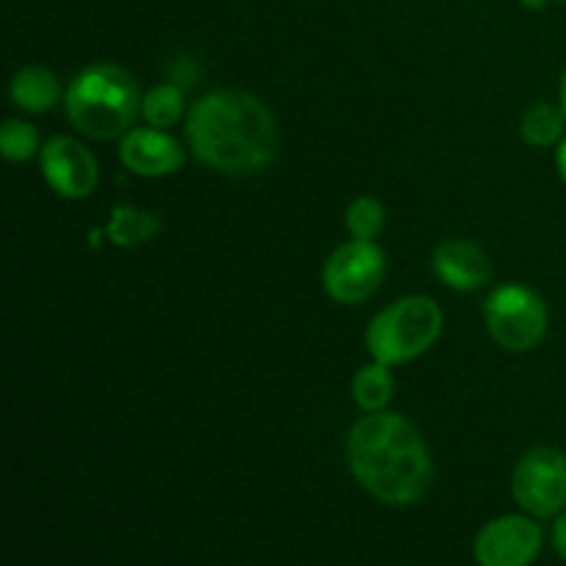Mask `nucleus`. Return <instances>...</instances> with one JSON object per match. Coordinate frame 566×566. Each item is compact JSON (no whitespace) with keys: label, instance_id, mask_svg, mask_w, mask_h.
<instances>
[{"label":"nucleus","instance_id":"nucleus-1","mask_svg":"<svg viewBox=\"0 0 566 566\" xmlns=\"http://www.w3.org/2000/svg\"><path fill=\"white\" fill-rule=\"evenodd\" d=\"M186 138L199 164L232 177L271 166L280 147L269 105L241 88H219L199 97L186 116Z\"/></svg>","mask_w":566,"mask_h":566},{"label":"nucleus","instance_id":"nucleus-2","mask_svg":"<svg viewBox=\"0 0 566 566\" xmlns=\"http://www.w3.org/2000/svg\"><path fill=\"white\" fill-rule=\"evenodd\" d=\"M354 479L387 506H412L434 481V462L420 431L403 415L368 412L348 431Z\"/></svg>","mask_w":566,"mask_h":566},{"label":"nucleus","instance_id":"nucleus-3","mask_svg":"<svg viewBox=\"0 0 566 566\" xmlns=\"http://www.w3.org/2000/svg\"><path fill=\"white\" fill-rule=\"evenodd\" d=\"M64 108L83 136L108 142L133 130L142 97L130 72L116 64H92L70 83Z\"/></svg>","mask_w":566,"mask_h":566},{"label":"nucleus","instance_id":"nucleus-4","mask_svg":"<svg viewBox=\"0 0 566 566\" xmlns=\"http://www.w3.org/2000/svg\"><path fill=\"white\" fill-rule=\"evenodd\" d=\"M442 335V310L429 296H407L392 302L370 321L365 346L376 363L403 365L429 352Z\"/></svg>","mask_w":566,"mask_h":566},{"label":"nucleus","instance_id":"nucleus-5","mask_svg":"<svg viewBox=\"0 0 566 566\" xmlns=\"http://www.w3.org/2000/svg\"><path fill=\"white\" fill-rule=\"evenodd\" d=\"M484 318L497 346L509 352L536 348L545 340L547 324H551L542 296L525 285H503L492 291L486 298Z\"/></svg>","mask_w":566,"mask_h":566},{"label":"nucleus","instance_id":"nucleus-6","mask_svg":"<svg viewBox=\"0 0 566 566\" xmlns=\"http://www.w3.org/2000/svg\"><path fill=\"white\" fill-rule=\"evenodd\" d=\"M512 495L531 517H558L566 509V453L534 448L512 473Z\"/></svg>","mask_w":566,"mask_h":566},{"label":"nucleus","instance_id":"nucleus-7","mask_svg":"<svg viewBox=\"0 0 566 566\" xmlns=\"http://www.w3.org/2000/svg\"><path fill=\"white\" fill-rule=\"evenodd\" d=\"M387 260L376 241H348L324 265V291L337 304H359L379 291Z\"/></svg>","mask_w":566,"mask_h":566},{"label":"nucleus","instance_id":"nucleus-8","mask_svg":"<svg viewBox=\"0 0 566 566\" xmlns=\"http://www.w3.org/2000/svg\"><path fill=\"white\" fill-rule=\"evenodd\" d=\"M545 534L539 523L523 514H506L475 536V562L479 566H531L539 558Z\"/></svg>","mask_w":566,"mask_h":566},{"label":"nucleus","instance_id":"nucleus-9","mask_svg":"<svg viewBox=\"0 0 566 566\" xmlns=\"http://www.w3.org/2000/svg\"><path fill=\"white\" fill-rule=\"evenodd\" d=\"M39 169L48 186L64 199H86L97 188L99 169L94 155L77 138L53 136L39 149Z\"/></svg>","mask_w":566,"mask_h":566},{"label":"nucleus","instance_id":"nucleus-10","mask_svg":"<svg viewBox=\"0 0 566 566\" xmlns=\"http://www.w3.org/2000/svg\"><path fill=\"white\" fill-rule=\"evenodd\" d=\"M119 158L138 177H169L180 169L186 155L177 138L160 127H133L122 136Z\"/></svg>","mask_w":566,"mask_h":566},{"label":"nucleus","instance_id":"nucleus-11","mask_svg":"<svg viewBox=\"0 0 566 566\" xmlns=\"http://www.w3.org/2000/svg\"><path fill=\"white\" fill-rule=\"evenodd\" d=\"M434 274L446 282L451 291L470 293L479 291L490 282L492 265L481 247L464 238H451L434 249Z\"/></svg>","mask_w":566,"mask_h":566},{"label":"nucleus","instance_id":"nucleus-12","mask_svg":"<svg viewBox=\"0 0 566 566\" xmlns=\"http://www.w3.org/2000/svg\"><path fill=\"white\" fill-rule=\"evenodd\" d=\"M11 103L17 108L28 111V114H44L53 108L61 99V83L48 66H22L14 77H11Z\"/></svg>","mask_w":566,"mask_h":566},{"label":"nucleus","instance_id":"nucleus-13","mask_svg":"<svg viewBox=\"0 0 566 566\" xmlns=\"http://www.w3.org/2000/svg\"><path fill=\"white\" fill-rule=\"evenodd\" d=\"M160 232V219L153 210H142L136 205H116L111 210V221L105 227V235L114 247L130 249L138 243L153 241Z\"/></svg>","mask_w":566,"mask_h":566},{"label":"nucleus","instance_id":"nucleus-14","mask_svg":"<svg viewBox=\"0 0 566 566\" xmlns=\"http://www.w3.org/2000/svg\"><path fill=\"white\" fill-rule=\"evenodd\" d=\"M396 392V379L390 374V365L370 363L357 370L352 381V396L363 412H385L387 403L392 401Z\"/></svg>","mask_w":566,"mask_h":566},{"label":"nucleus","instance_id":"nucleus-15","mask_svg":"<svg viewBox=\"0 0 566 566\" xmlns=\"http://www.w3.org/2000/svg\"><path fill=\"white\" fill-rule=\"evenodd\" d=\"M564 127L566 114L562 111V105L551 103L531 105L523 114V122H520V133H523L525 142L539 149L553 147L564 136Z\"/></svg>","mask_w":566,"mask_h":566},{"label":"nucleus","instance_id":"nucleus-16","mask_svg":"<svg viewBox=\"0 0 566 566\" xmlns=\"http://www.w3.org/2000/svg\"><path fill=\"white\" fill-rule=\"evenodd\" d=\"M182 111H186V99H182V92L177 83H160V86L149 88L142 97V114L149 127L166 130V127L177 125Z\"/></svg>","mask_w":566,"mask_h":566},{"label":"nucleus","instance_id":"nucleus-17","mask_svg":"<svg viewBox=\"0 0 566 566\" xmlns=\"http://www.w3.org/2000/svg\"><path fill=\"white\" fill-rule=\"evenodd\" d=\"M346 227L357 241H376L379 232L385 230V208H381L379 199H354L346 210Z\"/></svg>","mask_w":566,"mask_h":566},{"label":"nucleus","instance_id":"nucleus-18","mask_svg":"<svg viewBox=\"0 0 566 566\" xmlns=\"http://www.w3.org/2000/svg\"><path fill=\"white\" fill-rule=\"evenodd\" d=\"M39 149H42V144H39L36 127L22 119L3 122V127H0V153H3L6 160L20 164V160L39 155Z\"/></svg>","mask_w":566,"mask_h":566},{"label":"nucleus","instance_id":"nucleus-19","mask_svg":"<svg viewBox=\"0 0 566 566\" xmlns=\"http://www.w3.org/2000/svg\"><path fill=\"white\" fill-rule=\"evenodd\" d=\"M553 547L566 562V512L558 514L556 523H553Z\"/></svg>","mask_w":566,"mask_h":566},{"label":"nucleus","instance_id":"nucleus-20","mask_svg":"<svg viewBox=\"0 0 566 566\" xmlns=\"http://www.w3.org/2000/svg\"><path fill=\"white\" fill-rule=\"evenodd\" d=\"M556 166H558V175H562V180L566 186V138H564L562 147H558V153H556Z\"/></svg>","mask_w":566,"mask_h":566},{"label":"nucleus","instance_id":"nucleus-21","mask_svg":"<svg viewBox=\"0 0 566 566\" xmlns=\"http://www.w3.org/2000/svg\"><path fill=\"white\" fill-rule=\"evenodd\" d=\"M558 105H562V111L566 114V70L562 75V88H558Z\"/></svg>","mask_w":566,"mask_h":566},{"label":"nucleus","instance_id":"nucleus-22","mask_svg":"<svg viewBox=\"0 0 566 566\" xmlns=\"http://www.w3.org/2000/svg\"><path fill=\"white\" fill-rule=\"evenodd\" d=\"M523 6L531 11H539V9H545L547 0H523Z\"/></svg>","mask_w":566,"mask_h":566},{"label":"nucleus","instance_id":"nucleus-23","mask_svg":"<svg viewBox=\"0 0 566 566\" xmlns=\"http://www.w3.org/2000/svg\"><path fill=\"white\" fill-rule=\"evenodd\" d=\"M558 3H566V0H558Z\"/></svg>","mask_w":566,"mask_h":566}]
</instances>
